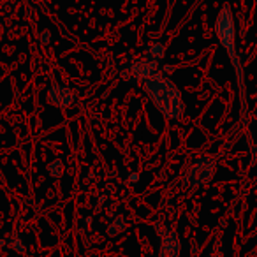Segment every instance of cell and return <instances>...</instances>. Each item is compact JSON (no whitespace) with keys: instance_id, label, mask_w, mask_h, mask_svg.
Listing matches in <instances>:
<instances>
[{"instance_id":"obj_1","label":"cell","mask_w":257,"mask_h":257,"mask_svg":"<svg viewBox=\"0 0 257 257\" xmlns=\"http://www.w3.org/2000/svg\"><path fill=\"white\" fill-rule=\"evenodd\" d=\"M148 95L155 102V106L169 118H178L183 113V102L180 92L169 79L162 76H152L145 81Z\"/></svg>"},{"instance_id":"obj_2","label":"cell","mask_w":257,"mask_h":257,"mask_svg":"<svg viewBox=\"0 0 257 257\" xmlns=\"http://www.w3.org/2000/svg\"><path fill=\"white\" fill-rule=\"evenodd\" d=\"M215 32L217 37L220 41V44L224 46V50L227 51L229 58H231L232 65L236 69V76H238L239 86L243 88L241 83V65H239V58H238V51H236V37H234V22H232V15L229 6H224L215 23Z\"/></svg>"},{"instance_id":"obj_3","label":"cell","mask_w":257,"mask_h":257,"mask_svg":"<svg viewBox=\"0 0 257 257\" xmlns=\"http://www.w3.org/2000/svg\"><path fill=\"white\" fill-rule=\"evenodd\" d=\"M211 173H213V162H211V159H199L189 169V173L185 176V182L190 183V185H199V183H204L211 178Z\"/></svg>"},{"instance_id":"obj_4","label":"cell","mask_w":257,"mask_h":257,"mask_svg":"<svg viewBox=\"0 0 257 257\" xmlns=\"http://www.w3.org/2000/svg\"><path fill=\"white\" fill-rule=\"evenodd\" d=\"M50 100L53 104H57V106L65 107L74 102V95H72L71 90L65 88V86H53V88L50 90Z\"/></svg>"}]
</instances>
